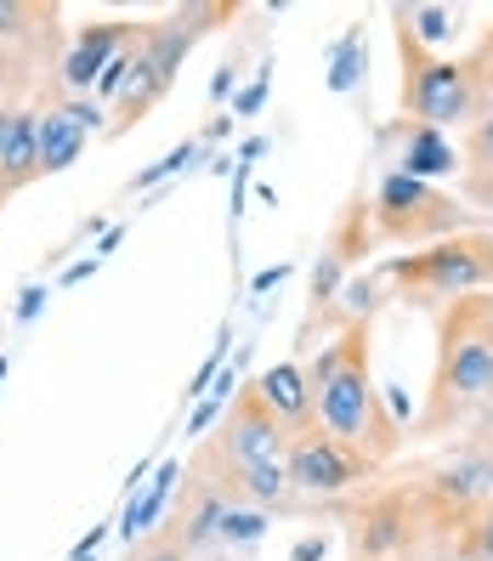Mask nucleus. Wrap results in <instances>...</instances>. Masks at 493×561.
Wrapping results in <instances>:
<instances>
[{
  "mask_svg": "<svg viewBox=\"0 0 493 561\" xmlns=\"http://www.w3.org/2000/svg\"><path fill=\"white\" fill-rule=\"evenodd\" d=\"M307 386H312L318 432L357 448L364 459H375V466L398 454L403 432H398V420H391L380 386L369 380V318H352L341 329V341H329L307 363Z\"/></svg>",
  "mask_w": 493,
  "mask_h": 561,
  "instance_id": "f257e3e1",
  "label": "nucleus"
},
{
  "mask_svg": "<svg viewBox=\"0 0 493 561\" xmlns=\"http://www.w3.org/2000/svg\"><path fill=\"white\" fill-rule=\"evenodd\" d=\"M493 398V295H459L437 318V369L420 409V432H454Z\"/></svg>",
  "mask_w": 493,
  "mask_h": 561,
  "instance_id": "f03ea898",
  "label": "nucleus"
},
{
  "mask_svg": "<svg viewBox=\"0 0 493 561\" xmlns=\"http://www.w3.org/2000/svg\"><path fill=\"white\" fill-rule=\"evenodd\" d=\"M398 57H403V114L432 130H471L493 103V28L466 57L425 51L398 23Z\"/></svg>",
  "mask_w": 493,
  "mask_h": 561,
  "instance_id": "7ed1b4c3",
  "label": "nucleus"
},
{
  "mask_svg": "<svg viewBox=\"0 0 493 561\" xmlns=\"http://www.w3.org/2000/svg\"><path fill=\"white\" fill-rule=\"evenodd\" d=\"M386 284L403 289V301H459V295H482L493 284V227L437 239L414 255L386 261Z\"/></svg>",
  "mask_w": 493,
  "mask_h": 561,
  "instance_id": "20e7f679",
  "label": "nucleus"
},
{
  "mask_svg": "<svg viewBox=\"0 0 493 561\" xmlns=\"http://www.w3.org/2000/svg\"><path fill=\"white\" fill-rule=\"evenodd\" d=\"M369 227L380 244H437L454 233H471L477 210L454 193L432 187V182H414L403 171H386L375 187V205H369Z\"/></svg>",
  "mask_w": 493,
  "mask_h": 561,
  "instance_id": "39448f33",
  "label": "nucleus"
},
{
  "mask_svg": "<svg viewBox=\"0 0 493 561\" xmlns=\"http://www.w3.org/2000/svg\"><path fill=\"white\" fill-rule=\"evenodd\" d=\"M284 477H289L295 493H307V500H341V493L364 488L375 477V459H364L357 448H346L329 432H318V425H307V432L289 437Z\"/></svg>",
  "mask_w": 493,
  "mask_h": 561,
  "instance_id": "423d86ee",
  "label": "nucleus"
},
{
  "mask_svg": "<svg viewBox=\"0 0 493 561\" xmlns=\"http://www.w3.org/2000/svg\"><path fill=\"white\" fill-rule=\"evenodd\" d=\"M289 425L261 403L255 386H239L233 403H227V425L216 437V454L227 459V466H284L289 454Z\"/></svg>",
  "mask_w": 493,
  "mask_h": 561,
  "instance_id": "0eeeda50",
  "label": "nucleus"
},
{
  "mask_svg": "<svg viewBox=\"0 0 493 561\" xmlns=\"http://www.w3.org/2000/svg\"><path fill=\"white\" fill-rule=\"evenodd\" d=\"M41 176V114L0 103V199Z\"/></svg>",
  "mask_w": 493,
  "mask_h": 561,
  "instance_id": "6e6552de",
  "label": "nucleus"
},
{
  "mask_svg": "<svg viewBox=\"0 0 493 561\" xmlns=\"http://www.w3.org/2000/svg\"><path fill=\"white\" fill-rule=\"evenodd\" d=\"M187 477V471H182ZM221 511H227V500L210 488V482H199V477H187V493H182V511L171 516V539L187 561L193 556H205V550H216L221 545Z\"/></svg>",
  "mask_w": 493,
  "mask_h": 561,
  "instance_id": "1a4fd4ad",
  "label": "nucleus"
},
{
  "mask_svg": "<svg viewBox=\"0 0 493 561\" xmlns=\"http://www.w3.org/2000/svg\"><path fill=\"white\" fill-rule=\"evenodd\" d=\"M130 46V23H91L74 35V46L62 51V85L74 96H91V85L103 80V69Z\"/></svg>",
  "mask_w": 493,
  "mask_h": 561,
  "instance_id": "9d476101",
  "label": "nucleus"
},
{
  "mask_svg": "<svg viewBox=\"0 0 493 561\" xmlns=\"http://www.w3.org/2000/svg\"><path fill=\"white\" fill-rule=\"evenodd\" d=\"M391 171H403L414 182H459V148L448 142V130H432V125H414L403 119L398 125V164Z\"/></svg>",
  "mask_w": 493,
  "mask_h": 561,
  "instance_id": "9b49d317",
  "label": "nucleus"
},
{
  "mask_svg": "<svg viewBox=\"0 0 493 561\" xmlns=\"http://www.w3.org/2000/svg\"><path fill=\"white\" fill-rule=\"evenodd\" d=\"M352 522H357V561H386V556H398V550L409 545V534H414V522H409V493H380V500H369Z\"/></svg>",
  "mask_w": 493,
  "mask_h": 561,
  "instance_id": "f8f14e48",
  "label": "nucleus"
},
{
  "mask_svg": "<svg viewBox=\"0 0 493 561\" xmlns=\"http://www.w3.org/2000/svg\"><path fill=\"white\" fill-rule=\"evenodd\" d=\"M432 493L448 505V511H477V505H488L493 500V454L488 448H466L454 459V466H443L437 477H432Z\"/></svg>",
  "mask_w": 493,
  "mask_h": 561,
  "instance_id": "ddd939ff",
  "label": "nucleus"
},
{
  "mask_svg": "<svg viewBox=\"0 0 493 561\" xmlns=\"http://www.w3.org/2000/svg\"><path fill=\"white\" fill-rule=\"evenodd\" d=\"M255 391H261V403H267V409L289 425V432H307V425H318V414H312V386H307L301 363H273V369L255 380Z\"/></svg>",
  "mask_w": 493,
  "mask_h": 561,
  "instance_id": "4468645a",
  "label": "nucleus"
},
{
  "mask_svg": "<svg viewBox=\"0 0 493 561\" xmlns=\"http://www.w3.org/2000/svg\"><path fill=\"white\" fill-rule=\"evenodd\" d=\"M176 477H182V466H176V459H164V466L148 477V488H142V493H130L125 522H119V539H125V545L153 539V527H159L164 505H171V488H176Z\"/></svg>",
  "mask_w": 493,
  "mask_h": 561,
  "instance_id": "2eb2a0df",
  "label": "nucleus"
},
{
  "mask_svg": "<svg viewBox=\"0 0 493 561\" xmlns=\"http://www.w3.org/2000/svg\"><path fill=\"white\" fill-rule=\"evenodd\" d=\"M459 187L466 205H493V114H482L459 142Z\"/></svg>",
  "mask_w": 493,
  "mask_h": 561,
  "instance_id": "dca6fc26",
  "label": "nucleus"
},
{
  "mask_svg": "<svg viewBox=\"0 0 493 561\" xmlns=\"http://www.w3.org/2000/svg\"><path fill=\"white\" fill-rule=\"evenodd\" d=\"M85 153V130L69 119V108H41V176H57Z\"/></svg>",
  "mask_w": 493,
  "mask_h": 561,
  "instance_id": "f3484780",
  "label": "nucleus"
},
{
  "mask_svg": "<svg viewBox=\"0 0 493 561\" xmlns=\"http://www.w3.org/2000/svg\"><path fill=\"white\" fill-rule=\"evenodd\" d=\"M369 75V46H364V28H346L335 57H329V91H357V80Z\"/></svg>",
  "mask_w": 493,
  "mask_h": 561,
  "instance_id": "a211bd4d",
  "label": "nucleus"
},
{
  "mask_svg": "<svg viewBox=\"0 0 493 561\" xmlns=\"http://www.w3.org/2000/svg\"><path fill=\"white\" fill-rule=\"evenodd\" d=\"M261 534H267V511H261V505H227L221 511V545L227 550L255 545Z\"/></svg>",
  "mask_w": 493,
  "mask_h": 561,
  "instance_id": "6ab92c4d",
  "label": "nucleus"
},
{
  "mask_svg": "<svg viewBox=\"0 0 493 561\" xmlns=\"http://www.w3.org/2000/svg\"><path fill=\"white\" fill-rule=\"evenodd\" d=\"M459 561H493V500L471 511L466 534H459Z\"/></svg>",
  "mask_w": 493,
  "mask_h": 561,
  "instance_id": "aec40b11",
  "label": "nucleus"
},
{
  "mask_svg": "<svg viewBox=\"0 0 493 561\" xmlns=\"http://www.w3.org/2000/svg\"><path fill=\"white\" fill-rule=\"evenodd\" d=\"M193 153H199V142H182V148H171L159 164H148V171H137V182L130 187H153V182H164V176H176V171H187L193 164Z\"/></svg>",
  "mask_w": 493,
  "mask_h": 561,
  "instance_id": "412c9836",
  "label": "nucleus"
},
{
  "mask_svg": "<svg viewBox=\"0 0 493 561\" xmlns=\"http://www.w3.org/2000/svg\"><path fill=\"white\" fill-rule=\"evenodd\" d=\"M35 23H46V12H41V7H23V0H0V35H7V41L28 35Z\"/></svg>",
  "mask_w": 493,
  "mask_h": 561,
  "instance_id": "4be33fe9",
  "label": "nucleus"
},
{
  "mask_svg": "<svg viewBox=\"0 0 493 561\" xmlns=\"http://www.w3.org/2000/svg\"><path fill=\"white\" fill-rule=\"evenodd\" d=\"M130 69H137V46H125V51H119V57L108 62V69H103V80H96L91 91H96V96H103V103H108V96H119V91H125Z\"/></svg>",
  "mask_w": 493,
  "mask_h": 561,
  "instance_id": "5701e85b",
  "label": "nucleus"
},
{
  "mask_svg": "<svg viewBox=\"0 0 493 561\" xmlns=\"http://www.w3.org/2000/svg\"><path fill=\"white\" fill-rule=\"evenodd\" d=\"M267 85H273V62H261V75L239 91V103H233V114L244 119V114H261V103H267Z\"/></svg>",
  "mask_w": 493,
  "mask_h": 561,
  "instance_id": "b1692460",
  "label": "nucleus"
},
{
  "mask_svg": "<svg viewBox=\"0 0 493 561\" xmlns=\"http://www.w3.org/2000/svg\"><path fill=\"white\" fill-rule=\"evenodd\" d=\"M62 108H69V119L85 130V137H91V130H103V108H96L91 103V96H69V103H62Z\"/></svg>",
  "mask_w": 493,
  "mask_h": 561,
  "instance_id": "393cba45",
  "label": "nucleus"
},
{
  "mask_svg": "<svg viewBox=\"0 0 493 561\" xmlns=\"http://www.w3.org/2000/svg\"><path fill=\"white\" fill-rule=\"evenodd\" d=\"M41 301H46V289H41V284H28V289H23V301H18V323H35V318H41Z\"/></svg>",
  "mask_w": 493,
  "mask_h": 561,
  "instance_id": "a878e982",
  "label": "nucleus"
},
{
  "mask_svg": "<svg viewBox=\"0 0 493 561\" xmlns=\"http://www.w3.org/2000/svg\"><path fill=\"white\" fill-rule=\"evenodd\" d=\"M477 448H488V454H493V398L477 409Z\"/></svg>",
  "mask_w": 493,
  "mask_h": 561,
  "instance_id": "bb28decb",
  "label": "nucleus"
},
{
  "mask_svg": "<svg viewBox=\"0 0 493 561\" xmlns=\"http://www.w3.org/2000/svg\"><path fill=\"white\" fill-rule=\"evenodd\" d=\"M233 85H239V69H216V80H210V103L233 96Z\"/></svg>",
  "mask_w": 493,
  "mask_h": 561,
  "instance_id": "cd10ccee",
  "label": "nucleus"
},
{
  "mask_svg": "<svg viewBox=\"0 0 493 561\" xmlns=\"http://www.w3.org/2000/svg\"><path fill=\"white\" fill-rule=\"evenodd\" d=\"M103 539H108V527H91V534H85V539L74 545V556H69V561H91V556H96V545H103Z\"/></svg>",
  "mask_w": 493,
  "mask_h": 561,
  "instance_id": "c85d7f7f",
  "label": "nucleus"
},
{
  "mask_svg": "<svg viewBox=\"0 0 493 561\" xmlns=\"http://www.w3.org/2000/svg\"><path fill=\"white\" fill-rule=\"evenodd\" d=\"M318 556H323V539H312V534H307L301 545L289 550V561H318Z\"/></svg>",
  "mask_w": 493,
  "mask_h": 561,
  "instance_id": "c756f323",
  "label": "nucleus"
},
{
  "mask_svg": "<svg viewBox=\"0 0 493 561\" xmlns=\"http://www.w3.org/2000/svg\"><path fill=\"white\" fill-rule=\"evenodd\" d=\"M91 267H96V255H91V261H74V267L62 273V284H80V278H91Z\"/></svg>",
  "mask_w": 493,
  "mask_h": 561,
  "instance_id": "7c9ffc66",
  "label": "nucleus"
},
{
  "mask_svg": "<svg viewBox=\"0 0 493 561\" xmlns=\"http://www.w3.org/2000/svg\"><path fill=\"white\" fill-rule=\"evenodd\" d=\"M119 233H125V227H108V233H103V239H96V261H103V255H108V250L119 244Z\"/></svg>",
  "mask_w": 493,
  "mask_h": 561,
  "instance_id": "2f4dec72",
  "label": "nucleus"
},
{
  "mask_svg": "<svg viewBox=\"0 0 493 561\" xmlns=\"http://www.w3.org/2000/svg\"><path fill=\"white\" fill-rule=\"evenodd\" d=\"M261 148H267V142H261V137H250V142L239 148V164H255V159H261Z\"/></svg>",
  "mask_w": 493,
  "mask_h": 561,
  "instance_id": "473e14b6",
  "label": "nucleus"
},
{
  "mask_svg": "<svg viewBox=\"0 0 493 561\" xmlns=\"http://www.w3.org/2000/svg\"><path fill=\"white\" fill-rule=\"evenodd\" d=\"M284 278H289V267H273V273H261V278H255V289H273V284H284Z\"/></svg>",
  "mask_w": 493,
  "mask_h": 561,
  "instance_id": "72a5a7b5",
  "label": "nucleus"
},
{
  "mask_svg": "<svg viewBox=\"0 0 493 561\" xmlns=\"http://www.w3.org/2000/svg\"><path fill=\"white\" fill-rule=\"evenodd\" d=\"M0 380H7V357H0Z\"/></svg>",
  "mask_w": 493,
  "mask_h": 561,
  "instance_id": "f704fd0d",
  "label": "nucleus"
},
{
  "mask_svg": "<svg viewBox=\"0 0 493 561\" xmlns=\"http://www.w3.org/2000/svg\"><path fill=\"white\" fill-rule=\"evenodd\" d=\"M488 114H493V103H488Z\"/></svg>",
  "mask_w": 493,
  "mask_h": 561,
  "instance_id": "c9c22d12",
  "label": "nucleus"
}]
</instances>
